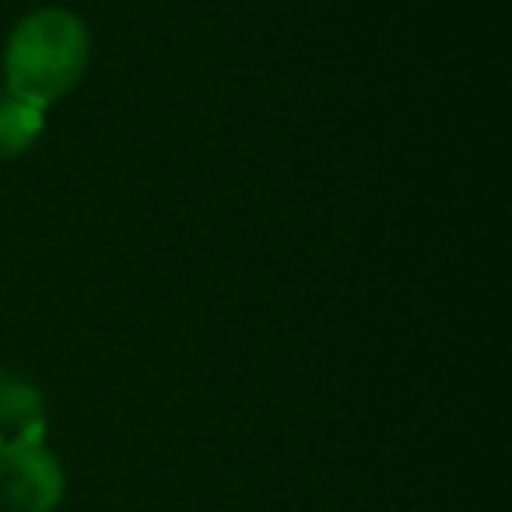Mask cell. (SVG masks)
Returning <instances> with one entry per match:
<instances>
[{
    "label": "cell",
    "mask_w": 512,
    "mask_h": 512,
    "mask_svg": "<svg viewBox=\"0 0 512 512\" xmlns=\"http://www.w3.org/2000/svg\"><path fill=\"white\" fill-rule=\"evenodd\" d=\"M43 134V106H32L15 95L0 99V158H18Z\"/></svg>",
    "instance_id": "cell-4"
},
{
    "label": "cell",
    "mask_w": 512,
    "mask_h": 512,
    "mask_svg": "<svg viewBox=\"0 0 512 512\" xmlns=\"http://www.w3.org/2000/svg\"><path fill=\"white\" fill-rule=\"evenodd\" d=\"M88 67V32L71 11L43 8L29 15L8 39L4 74L15 99L32 106L67 95Z\"/></svg>",
    "instance_id": "cell-1"
},
{
    "label": "cell",
    "mask_w": 512,
    "mask_h": 512,
    "mask_svg": "<svg viewBox=\"0 0 512 512\" xmlns=\"http://www.w3.org/2000/svg\"><path fill=\"white\" fill-rule=\"evenodd\" d=\"M46 432L43 393L18 376L0 372V449L36 442Z\"/></svg>",
    "instance_id": "cell-3"
},
{
    "label": "cell",
    "mask_w": 512,
    "mask_h": 512,
    "mask_svg": "<svg viewBox=\"0 0 512 512\" xmlns=\"http://www.w3.org/2000/svg\"><path fill=\"white\" fill-rule=\"evenodd\" d=\"M64 488V467L43 439L0 449V502L8 512H53Z\"/></svg>",
    "instance_id": "cell-2"
}]
</instances>
